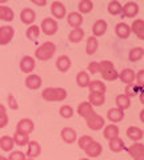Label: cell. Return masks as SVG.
Masks as SVG:
<instances>
[{"instance_id": "24", "label": "cell", "mask_w": 144, "mask_h": 160, "mask_svg": "<svg viewBox=\"0 0 144 160\" xmlns=\"http://www.w3.org/2000/svg\"><path fill=\"white\" fill-rule=\"evenodd\" d=\"M124 111H122V109L119 108H110L107 112V118L108 120L112 123V124H116V123H120L122 120L124 119Z\"/></svg>"}, {"instance_id": "19", "label": "cell", "mask_w": 144, "mask_h": 160, "mask_svg": "<svg viewBox=\"0 0 144 160\" xmlns=\"http://www.w3.org/2000/svg\"><path fill=\"white\" fill-rule=\"evenodd\" d=\"M40 153H42V146L40 144H39L36 140H29L26 156H28V159H36L37 156H40Z\"/></svg>"}, {"instance_id": "9", "label": "cell", "mask_w": 144, "mask_h": 160, "mask_svg": "<svg viewBox=\"0 0 144 160\" xmlns=\"http://www.w3.org/2000/svg\"><path fill=\"white\" fill-rule=\"evenodd\" d=\"M33 129H35V123L28 118H24L22 120H19V123L16 124V132L29 135Z\"/></svg>"}, {"instance_id": "39", "label": "cell", "mask_w": 144, "mask_h": 160, "mask_svg": "<svg viewBox=\"0 0 144 160\" xmlns=\"http://www.w3.org/2000/svg\"><path fill=\"white\" fill-rule=\"evenodd\" d=\"M13 143H15V146H20V147H24V146H27L28 142H29V136L26 133H20V132H16L13 135Z\"/></svg>"}, {"instance_id": "2", "label": "cell", "mask_w": 144, "mask_h": 160, "mask_svg": "<svg viewBox=\"0 0 144 160\" xmlns=\"http://www.w3.org/2000/svg\"><path fill=\"white\" fill-rule=\"evenodd\" d=\"M42 98L46 102H63L67 98V89L60 87H47L43 89Z\"/></svg>"}, {"instance_id": "18", "label": "cell", "mask_w": 144, "mask_h": 160, "mask_svg": "<svg viewBox=\"0 0 144 160\" xmlns=\"http://www.w3.org/2000/svg\"><path fill=\"white\" fill-rule=\"evenodd\" d=\"M77 113H79V116H82V118H84V119L87 120L88 118H91L92 115L96 113V112H95L93 107L88 102H82L77 106Z\"/></svg>"}, {"instance_id": "22", "label": "cell", "mask_w": 144, "mask_h": 160, "mask_svg": "<svg viewBox=\"0 0 144 160\" xmlns=\"http://www.w3.org/2000/svg\"><path fill=\"white\" fill-rule=\"evenodd\" d=\"M71 66H72V62H71V59H69V56H67V55H60V56L56 59V68L62 73H66L68 69L71 68Z\"/></svg>"}, {"instance_id": "40", "label": "cell", "mask_w": 144, "mask_h": 160, "mask_svg": "<svg viewBox=\"0 0 144 160\" xmlns=\"http://www.w3.org/2000/svg\"><path fill=\"white\" fill-rule=\"evenodd\" d=\"M39 35H40V28H39V26H36V24L29 26L27 28V31H26V36L29 40H32V42H35V40L39 38Z\"/></svg>"}, {"instance_id": "3", "label": "cell", "mask_w": 144, "mask_h": 160, "mask_svg": "<svg viewBox=\"0 0 144 160\" xmlns=\"http://www.w3.org/2000/svg\"><path fill=\"white\" fill-rule=\"evenodd\" d=\"M99 73L102 75V78L107 82H113V80L117 79V71L113 63L110 60H102L99 62Z\"/></svg>"}, {"instance_id": "27", "label": "cell", "mask_w": 144, "mask_h": 160, "mask_svg": "<svg viewBox=\"0 0 144 160\" xmlns=\"http://www.w3.org/2000/svg\"><path fill=\"white\" fill-rule=\"evenodd\" d=\"M67 22L71 27L79 28L83 24V15H80L79 12H69L67 15Z\"/></svg>"}, {"instance_id": "44", "label": "cell", "mask_w": 144, "mask_h": 160, "mask_svg": "<svg viewBox=\"0 0 144 160\" xmlns=\"http://www.w3.org/2000/svg\"><path fill=\"white\" fill-rule=\"evenodd\" d=\"M93 142V139L89 136V135H83V136H80L77 139V146L80 149H84L89 143H92Z\"/></svg>"}, {"instance_id": "14", "label": "cell", "mask_w": 144, "mask_h": 160, "mask_svg": "<svg viewBox=\"0 0 144 160\" xmlns=\"http://www.w3.org/2000/svg\"><path fill=\"white\" fill-rule=\"evenodd\" d=\"M60 136H62L63 142L67 143V144H72L77 140V133H76L75 129L71 128V127H64L60 132Z\"/></svg>"}, {"instance_id": "32", "label": "cell", "mask_w": 144, "mask_h": 160, "mask_svg": "<svg viewBox=\"0 0 144 160\" xmlns=\"http://www.w3.org/2000/svg\"><path fill=\"white\" fill-rule=\"evenodd\" d=\"M89 82H91V79H89L87 71H79L76 73V83L80 88H88Z\"/></svg>"}, {"instance_id": "1", "label": "cell", "mask_w": 144, "mask_h": 160, "mask_svg": "<svg viewBox=\"0 0 144 160\" xmlns=\"http://www.w3.org/2000/svg\"><path fill=\"white\" fill-rule=\"evenodd\" d=\"M56 52V46L52 42H44L40 44L36 49H35V58L40 62H47L51 58H53V55Z\"/></svg>"}, {"instance_id": "25", "label": "cell", "mask_w": 144, "mask_h": 160, "mask_svg": "<svg viewBox=\"0 0 144 160\" xmlns=\"http://www.w3.org/2000/svg\"><path fill=\"white\" fill-rule=\"evenodd\" d=\"M88 89H89V93H103V95H106L107 87L102 80H91V82H89V86H88Z\"/></svg>"}, {"instance_id": "52", "label": "cell", "mask_w": 144, "mask_h": 160, "mask_svg": "<svg viewBox=\"0 0 144 160\" xmlns=\"http://www.w3.org/2000/svg\"><path fill=\"white\" fill-rule=\"evenodd\" d=\"M6 3H8L7 0H0V4H6Z\"/></svg>"}, {"instance_id": "53", "label": "cell", "mask_w": 144, "mask_h": 160, "mask_svg": "<svg viewBox=\"0 0 144 160\" xmlns=\"http://www.w3.org/2000/svg\"><path fill=\"white\" fill-rule=\"evenodd\" d=\"M80 160H91V159H88V158H82Z\"/></svg>"}, {"instance_id": "11", "label": "cell", "mask_w": 144, "mask_h": 160, "mask_svg": "<svg viewBox=\"0 0 144 160\" xmlns=\"http://www.w3.org/2000/svg\"><path fill=\"white\" fill-rule=\"evenodd\" d=\"M51 13L55 20L66 18V15H67L66 6H64L62 2H52L51 3Z\"/></svg>"}, {"instance_id": "26", "label": "cell", "mask_w": 144, "mask_h": 160, "mask_svg": "<svg viewBox=\"0 0 144 160\" xmlns=\"http://www.w3.org/2000/svg\"><path fill=\"white\" fill-rule=\"evenodd\" d=\"M115 33L120 39H128L131 35V28L126 23H117L115 26Z\"/></svg>"}, {"instance_id": "28", "label": "cell", "mask_w": 144, "mask_h": 160, "mask_svg": "<svg viewBox=\"0 0 144 160\" xmlns=\"http://www.w3.org/2000/svg\"><path fill=\"white\" fill-rule=\"evenodd\" d=\"M86 36V33H84V29L83 28H73L71 32H69L68 35V40L71 42L72 44H77V43H80L83 38Z\"/></svg>"}, {"instance_id": "6", "label": "cell", "mask_w": 144, "mask_h": 160, "mask_svg": "<svg viewBox=\"0 0 144 160\" xmlns=\"http://www.w3.org/2000/svg\"><path fill=\"white\" fill-rule=\"evenodd\" d=\"M15 36V29L11 26H2L0 27V46H7L11 43Z\"/></svg>"}, {"instance_id": "17", "label": "cell", "mask_w": 144, "mask_h": 160, "mask_svg": "<svg viewBox=\"0 0 144 160\" xmlns=\"http://www.w3.org/2000/svg\"><path fill=\"white\" fill-rule=\"evenodd\" d=\"M20 20L26 26H32L35 20H36V12L32 8H24L20 12Z\"/></svg>"}, {"instance_id": "38", "label": "cell", "mask_w": 144, "mask_h": 160, "mask_svg": "<svg viewBox=\"0 0 144 160\" xmlns=\"http://www.w3.org/2000/svg\"><path fill=\"white\" fill-rule=\"evenodd\" d=\"M77 9H79V13L80 15L89 13L93 9V3L91 0H80L77 4Z\"/></svg>"}, {"instance_id": "7", "label": "cell", "mask_w": 144, "mask_h": 160, "mask_svg": "<svg viewBox=\"0 0 144 160\" xmlns=\"http://www.w3.org/2000/svg\"><path fill=\"white\" fill-rule=\"evenodd\" d=\"M133 160H144V144L142 142L133 143L131 147L126 148Z\"/></svg>"}, {"instance_id": "50", "label": "cell", "mask_w": 144, "mask_h": 160, "mask_svg": "<svg viewBox=\"0 0 144 160\" xmlns=\"http://www.w3.org/2000/svg\"><path fill=\"white\" fill-rule=\"evenodd\" d=\"M143 116H144V109H142V111H140V120H142V122H143Z\"/></svg>"}, {"instance_id": "16", "label": "cell", "mask_w": 144, "mask_h": 160, "mask_svg": "<svg viewBox=\"0 0 144 160\" xmlns=\"http://www.w3.org/2000/svg\"><path fill=\"white\" fill-rule=\"evenodd\" d=\"M107 28H108V24H107L106 20H103V19L96 20L92 26V36L93 38L103 36V35L107 32Z\"/></svg>"}, {"instance_id": "10", "label": "cell", "mask_w": 144, "mask_h": 160, "mask_svg": "<svg viewBox=\"0 0 144 160\" xmlns=\"http://www.w3.org/2000/svg\"><path fill=\"white\" fill-rule=\"evenodd\" d=\"M84 152H86V155L88 156V159L89 158H99L102 155V152H103V147H102V144L99 143V142H95L93 140L92 143H89L88 146L84 148Z\"/></svg>"}, {"instance_id": "15", "label": "cell", "mask_w": 144, "mask_h": 160, "mask_svg": "<svg viewBox=\"0 0 144 160\" xmlns=\"http://www.w3.org/2000/svg\"><path fill=\"white\" fill-rule=\"evenodd\" d=\"M130 28H131V33H135V36L137 39L144 40V20L143 19L133 20Z\"/></svg>"}, {"instance_id": "42", "label": "cell", "mask_w": 144, "mask_h": 160, "mask_svg": "<svg viewBox=\"0 0 144 160\" xmlns=\"http://www.w3.org/2000/svg\"><path fill=\"white\" fill-rule=\"evenodd\" d=\"M59 113H60V116L63 119H69V118L73 116L75 111H73V108L71 106H68V104H64V106H62L60 109H59Z\"/></svg>"}, {"instance_id": "12", "label": "cell", "mask_w": 144, "mask_h": 160, "mask_svg": "<svg viewBox=\"0 0 144 160\" xmlns=\"http://www.w3.org/2000/svg\"><path fill=\"white\" fill-rule=\"evenodd\" d=\"M43 83L42 78L39 76V75H35V73H29L28 76L24 80V84H26V87L28 89H31V91H35V89H39Z\"/></svg>"}, {"instance_id": "47", "label": "cell", "mask_w": 144, "mask_h": 160, "mask_svg": "<svg viewBox=\"0 0 144 160\" xmlns=\"http://www.w3.org/2000/svg\"><path fill=\"white\" fill-rule=\"evenodd\" d=\"M8 107L11 109H19V103L16 102V99H15L12 93L8 95Z\"/></svg>"}, {"instance_id": "46", "label": "cell", "mask_w": 144, "mask_h": 160, "mask_svg": "<svg viewBox=\"0 0 144 160\" xmlns=\"http://www.w3.org/2000/svg\"><path fill=\"white\" fill-rule=\"evenodd\" d=\"M135 82H136V86H139L140 88H144V71L140 69L135 73Z\"/></svg>"}, {"instance_id": "23", "label": "cell", "mask_w": 144, "mask_h": 160, "mask_svg": "<svg viewBox=\"0 0 144 160\" xmlns=\"http://www.w3.org/2000/svg\"><path fill=\"white\" fill-rule=\"evenodd\" d=\"M143 136H144V132H143L142 128H139L136 126H131V127L127 128V138L131 139L133 143L140 142L143 139Z\"/></svg>"}, {"instance_id": "48", "label": "cell", "mask_w": 144, "mask_h": 160, "mask_svg": "<svg viewBox=\"0 0 144 160\" xmlns=\"http://www.w3.org/2000/svg\"><path fill=\"white\" fill-rule=\"evenodd\" d=\"M88 72L95 75V73H99V62H91L88 64Z\"/></svg>"}, {"instance_id": "29", "label": "cell", "mask_w": 144, "mask_h": 160, "mask_svg": "<svg viewBox=\"0 0 144 160\" xmlns=\"http://www.w3.org/2000/svg\"><path fill=\"white\" fill-rule=\"evenodd\" d=\"M15 19V12L11 7L8 6H0V20L2 22H12Z\"/></svg>"}, {"instance_id": "43", "label": "cell", "mask_w": 144, "mask_h": 160, "mask_svg": "<svg viewBox=\"0 0 144 160\" xmlns=\"http://www.w3.org/2000/svg\"><path fill=\"white\" fill-rule=\"evenodd\" d=\"M143 89H144V88H140L139 86H136V84L133 83V84H130V86L127 87V89H126V93H124V95H127V96L131 99L132 96H136V93H139V92H143Z\"/></svg>"}, {"instance_id": "13", "label": "cell", "mask_w": 144, "mask_h": 160, "mask_svg": "<svg viewBox=\"0 0 144 160\" xmlns=\"http://www.w3.org/2000/svg\"><path fill=\"white\" fill-rule=\"evenodd\" d=\"M137 13H139L137 3H135V2H127L123 6V9H122L123 18H135Z\"/></svg>"}, {"instance_id": "31", "label": "cell", "mask_w": 144, "mask_h": 160, "mask_svg": "<svg viewBox=\"0 0 144 160\" xmlns=\"http://www.w3.org/2000/svg\"><path fill=\"white\" fill-rule=\"evenodd\" d=\"M13 139L11 136H8V135H4V136L0 138V148H2V151L4 152H12L13 149Z\"/></svg>"}, {"instance_id": "35", "label": "cell", "mask_w": 144, "mask_h": 160, "mask_svg": "<svg viewBox=\"0 0 144 160\" xmlns=\"http://www.w3.org/2000/svg\"><path fill=\"white\" fill-rule=\"evenodd\" d=\"M110 149L112 152H115V153H119V152H122V151H124L126 149V144H124V142H123V139L122 138H115V139H112V140H110Z\"/></svg>"}, {"instance_id": "30", "label": "cell", "mask_w": 144, "mask_h": 160, "mask_svg": "<svg viewBox=\"0 0 144 160\" xmlns=\"http://www.w3.org/2000/svg\"><path fill=\"white\" fill-rule=\"evenodd\" d=\"M115 102H116V108L122 109V111H126L127 108L131 107V99L128 98L127 95H124V93L117 95L116 99H115Z\"/></svg>"}, {"instance_id": "5", "label": "cell", "mask_w": 144, "mask_h": 160, "mask_svg": "<svg viewBox=\"0 0 144 160\" xmlns=\"http://www.w3.org/2000/svg\"><path fill=\"white\" fill-rule=\"evenodd\" d=\"M86 123H87V127L91 129V131H100V129L104 128V124H106L104 118L100 116L99 113H93L91 118H88L86 120Z\"/></svg>"}, {"instance_id": "8", "label": "cell", "mask_w": 144, "mask_h": 160, "mask_svg": "<svg viewBox=\"0 0 144 160\" xmlns=\"http://www.w3.org/2000/svg\"><path fill=\"white\" fill-rule=\"evenodd\" d=\"M19 67H20L22 72L29 75L35 69V67H36V62H35V59L32 56L24 55V56L22 58V60H20V63H19Z\"/></svg>"}, {"instance_id": "45", "label": "cell", "mask_w": 144, "mask_h": 160, "mask_svg": "<svg viewBox=\"0 0 144 160\" xmlns=\"http://www.w3.org/2000/svg\"><path fill=\"white\" fill-rule=\"evenodd\" d=\"M8 160H26L27 156L26 153L22 152V151H12L11 155H8Z\"/></svg>"}, {"instance_id": "33", "label": "cell", "mask_w": 144, "mask_h": 160, "mask_svg": "<svg viewBox=\"0 0 144 160\" xmlns=\"http://www.w3.org/2000/svg\"><path fill=\"white\" fill-rule=\"evenodd\" d=\"M88 103L91 104L92 107H100L106 103V95H103V93H89Z\"/></svg>"}, {"instance_id": "41", "label": "cell", "mask_w": 144, "mask_h": 160, "mask_svg": "<svg viewBox=\"0 0 144 160\" xmlns=\"http://www.w3.org/2000/svg\"><path fill=\"white\" fill-rule=\"evenodd\" d=\"M8 112H7V108L4 104L0 103V128H4V127H7V124H8Z\"/></svg>"}, {"instance_id": "36", "label": "cell", "mask_w": 144, "mask_h": 160, "mask_svg": "<svg viewBox=\"0 0 144 160\" xmlns=\"http://www.w3.org/2000/svg\"><path fill=\"white\" fill-rule=\"evenodd\" d=\"M143 55H144L143 47H133L130 51V53H128V59H130V62L136 63L139 60L143 59Z\"/></svg>"}, {"instance_id": "51", "label": "cell", "mask_w": 144, "mask_h": 160, "mask_svg": "<svg viewBox=\"0 0 144 160\" xmlns=\"http://www.w3.org/2000/svg\"><path fill=\"white\" fill-rule=\"evenodd\" d=\"M0 160H8V159H7L6 156H3V155H2V153H0Z\"/></svg>"}, {"instance_id": "37", "label": "cell", "mask_w": 144, "mask_h": 160, "mask_svg": "<svg viewBox=\"0 0 144 160\" xmlns=\"http://www.w3.org/2000/svg\"><path fill=\"white\" fill-rule=\"evenodd\" d=\"M107 9H108V13L110 15H112V16H117V15H122L123 6H122L120 2H115V0H112V2L108 3Z\"/></svg>"}, {"instance_id": "34", "label": "cell", "mask_w": 144, "mask_h": 160, "mask_svg": "<svg viewBox=\"0 0 144 160\" xmlns=\"http://www.w3.org/2000/svg\"><path fill=\"white\" fill-rule=\"evenodd\" d=\"M99 48V42L96 38L93 36H89L87 38V43H86V53L89 55V56H92L93 53H96Z\"/></svg>"}, {"instance_id": "49", "label": "cell", "mask_w": 144, "mask_h": 160, "mask_svg": "<svg viewBox=\"0 0 144 160\" xmlns=\"http://www.w3.org/2000/svg\"><path fill=\"white\" fill-rule=\"evenodd\" d=\"M32 3L36 4V6H39V7H44L47 4L46 0H32Z\"/></svg>"}, {"instance_id": "4", "label": "cell", "mask_w": 144, "mask_h": 160, "mask_svg": "<svg viewBox=\"0 0 144 160\" xmlns=\"http://www.w3.org/2000/svg\"><path fill=\"white\" fill-rule=\"evenodd\" d=\"M39 28L42 29V32L44 35H47V36H52V35H55L57 32L59 24L53 18H46V19H43V22H42L40 26H39Z\"/></svg>"}, {"instance_id": "20", "label": "cell", "mask_w": 144, "mask_h": 160, "mask_svg": "<svg viewBox=\"0 0 144 160\" xmlns=\"http://www.w3.org/2000/svg\"><path fill=\"white\" fill-rule=\"evenodd\" d=\"M119 133H120V129L116 124H107V126H104V129H103V136L104 139H107L108 142L112 139H115L119 136Z\"/></svg>"}, {"instance_id": "54", "label": "cell", "mask_w": 144, "mask_h": 160, "mask_svg": "<svg viewBox=\"0 0 144 160\" xmlns=\"http://www.w3.org/2000/svg\"><path fill=\"white\" fill-rule=\"evenodd\" d=\"M26 160H35V159H26Z\"/></svg>"}, {"instance_id": "21", "label": "cell", "mask_w": 144, "mask_h": 160, "mask_svg": "<svg viewBox=\"0 0 144 160\" xmlns=\"http://www.w3.org/2000/svg\"><path fill=\"white\" fill-rule=\"evenodd\" d=\"M135 71H133L132 68H124L123 71L117 75V78L122 80L124 84H127V86H130V84H133L135 83Z\"/></svg>"}]
</instances>
